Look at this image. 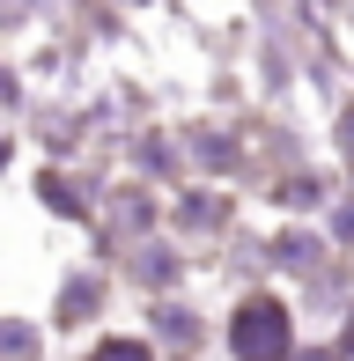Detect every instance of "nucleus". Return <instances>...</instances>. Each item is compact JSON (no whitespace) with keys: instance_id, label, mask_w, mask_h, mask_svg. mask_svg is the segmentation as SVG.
<instances>
[{"instance_id":"obj_1","label":"nucleus","mask_w":354,"mask_h":361,"mask_svg":"<svg viewBox=\"0 0 354 361\" xmlns=\"http://www.w3.org/2000/svg\"><path fill=\"white\" fill-rule=\"evenodd\" d=\"M229 347H236V361H288V317H281V302H244Z\"/></svg>"},{"instance_id":"obj_4","label":"nucleus","mask_w":354,"mask_h":361,"mask_svg":"<svg viewBox=\"0 0 354 361\" xmlns=\"http://www.w3.org/2000/svg\"><path fill=\"white\" fill-rule=\"evenodd\" d=\"M310 361H325V354H310Z\"/></svg>"},{"instance_id":"obj_2","label":"nucleus","mask_w":354,"mask_h":361,"mask_svg":"<svg viewBox=\"0 0 354 361\" xmlns=\"http://www.w3.org/2000/svg\"><path fill=\"white\" fill-rule=\"evenodd\" d=\"M89 361H155V354L140 347V339H104V347H96Z\"/></svg>"},{"instance_id":"obj_3","label":"nucleus","mask_w":354,"mask_h":361,"mask_svg":"<svg viewBox=\"0 0 354 361\" xmlns=\"http://www.w3.org/2000/svg\"><path fill=\"white\" fill-rule=\"evenodd\" d=\"M347 347H354V324H347Z\"/></svg>"}]
</instances>
